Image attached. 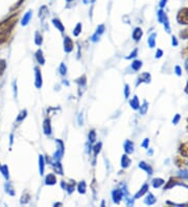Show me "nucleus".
<instances>
[{
    "mask_svg": "<svg viewBox=\"0 0 188 207\" xmlns=\"http://www.w3.org/2000/svg\"><path fill=\"white\" fill-rule=\"evenodd\" d=\"M17 14L16 15L11 16L9 18H7L4 21L0 22V31H11L13 27L15 26L16 22H17Z\"/></svg>",
    "mask_w": 188,
    "mask_h": 207,
    "instance_id": "1",
    "label": "nucleus"
},
{
    "mask_svg": "<svg viewBox=\"0 0 188 207\" xmlns=\"http://www.w3.org/2000/svg\"><path fill=\"white\" fill-rule=\"evenodd\" d=\"M177 20L180 24H187L188 25V7L180 9L177 16Z\"/></svg>",
    "mask_w": 188,
    "mask_h": 207,
    "instance_id": "2",
    "label": "nucleus"
},
{
    "mask_svg": "<svg viewBox=\"0 0 188 207\" xmlns=\"http://www.w3.org/2000/svg\"><path fill=\"white\" fill-rule=\"evenodd\" d=\"M176 185H182V186H184V187H187L185 184H183L181 181H179L178 178H170L169 181L167 182V184L165 185V187H164V189H169V188H171V187H173V186H176Z\"/></svg>",
    "mask_w": 188,
    "mask_h": 207,
    "instance_id": "3",
    "label": "nucleus"
},
{
    "mask_svg": "<svg viewBox=\"0 0 188 207\" xmlns=\"http://www.w3.org/2000/svg\"><path fill=\"white\" fill-rule=\"evenodd\" d=\"M64 50L66 52H70L73 50V42L69 37L64 38Z\"/></svg>",
    "mask_w": 188,
    "mask_h": 207,
    "instance_id": "4",
    "label": "nucleus"
},
{
    "mask_svg": "<svg viewBox=\"0 0 188 207\" xmlns=\"http://www.w3.org/2000/svg\"><path fill=\"white\" fill-rule=\"evenodd\" d=\"M103 31H105V25H98V27H97L96 31H95V34L93 35V36L91 37V40L93 41V42H96V41H98V39H99V37L101 34H103Z\"/></svg>",
    "mask_w": 188,
    "mask_h": 207,
    "instance_id": "5",
    "label": "nucleus"
},
{
    "mask_svg": "<svg viewBox=\"0 0 188 207\" xmlns=\"http://www.w3.org/2000/svg\"><path fill=\"white\" fill-rule=\"evenodd\" d=\"M152 79V76L149 72H144L142 73L141 75L138 77V82H137V85H139L141 83H149Z\"/></svg>",
    "mask_w": 188,
    "mask_h": 207,
    "instance_id": "6",
    "label": "nucleus"
},
{
    "mask_svg": "<svg viewBox=\"0 0 188 207\" xmlns=\"http://www.w3.org/2000/svg\"><path fill=\"white\" fill-rule=\"evenodd\" d=\"M112 196H113V201L118 204L119 202H120V200L122 199V197H123V192H122V190H120V189H115V190L112 192Z\"/></svg>",
    "mask_w": 188,
    "mask_h": 207,
    "instance_id": "7",
    "label": "nucleus"
},
{
    "mask_svg": "<svg viewBox=\"0 0 188 207\" xmlns=\"http://www.w3.org/2000/svg\"><path fill=\"white\" fill-rule=\"evenodd\" d=\"M35 71H36V87L37 88H41L42 87V75H41V70L38 67L35 68Z\"/></svg>",
    "mask_w": 188,
    "mask_h": 207,
    "instance_id": "8",
    "label": "nucleus"
},
{
    "mask_svg": "<svg viewBox=\"0 0 188 207\" xmlns=\"http://www.w3.org/2000/svg\"><path fill=\"white\" fill-rule=\"evenodd\" d=\"M43 129H44V133H45L46 135L51 134V125H50V120H49V119H45V120H44Z\"/></svg>",
    "mask_w": 188,
    "mask_h": 207,
    "instance_id": "9",
    "label": "nucleus"
},
{
    "mask_svg": "<svg viewBox=\"0 0 188 207\" xmlns=\"http://www.w3.org/2000/svg\"><path fill=\"white\" fill-rule=\"evenodd\" d=\"M139 168H141V170H143V171H145L146 173L149 174V175H152L153 174V168L151 165H149L147 163H145L144 161H141L139 163Z\"/></svg>",
    "mask_w": 188,
    "mask_h": 207,
    "instance_id": "10",
    "label": "nucleus"
},
{
    "mask_svg": "<svg viewBox=\"0 0 188 207\" xmlns=\"http://www.w3.org/2000/svg\"><path fill=\"white\" fill-rule=\"evenodd\" d=\"M125 151L127 154H132L134 152V143L131 140H127L125 142Z\"/></svg>",
    "mask_w": 188,
    "mask_h": 207,
    "instance_id": "11",
    "label": "nucleus"
},
{
    "mask_svg": "<svg viewBox=\"0 0 188 207\" xmlns=\"http://www.w3.org/2000/svg\"><path fill=\"white\" fill-rule=\"evenodd\" d=\"M142 35H143L142 29L140 27H136L133 31V39L135 40V41H139V40L141 39Z\"/></svg>",
    "mask_w": 188,
    "mask_h": 207,
    "instance_id": "12",
    "label": "nucleus"
},
{
    "mask_svg": "<svg viewBox=\"0 0 188 207\" xmlns=\"http://www.w3.org/2000/svg\"><path fill=\"white\" fill-rule=\"evenodd\" d=\"M31 16H33V12H31V11H28V12L23 16V19H22V22H21L22 26H25V25L28 24L29 20L31 19Z\"/></svg>",
    "mask_w": 188,
    "mask_h": 207,
    "instance_id": "13",
    "label": "nucleus"
},
{
    "mask_svg": "<svg viewBox=\"0 0 188 207\" xmlns=\"http://www.w3.org/2000/svg\"><path fill=\"white\" fill-rule=\"evenodd\" d=\"M147 190H149V184H144V185L140 188V190L138 192H137L136 195H135V199H138L140 198V197H142L144 194H146L147 192Z\"/></svg>",
    "mask_w": 188,
    "mask_h": 207,
    "instance_id": "14",
    "label": "nucleus"
},
{
    "mask_svg": "<svg viewBox=\"0 0 188 207\" xmlns=\"http://www.w3.org/2000/svg\"><path fill=\"white\" fill-rule=\"evenodd\" d=\"M156 38H157V34H156V33H153V34L149 37L147 43H149V46L151 48H154L156 46Z\"/></svg>",
    "mask_w": 188,
    "mask_h": 207,
    "instance_id": "15",
    "label": "nucleus"
},
{
    "mask_svg": "<svg viewBox=\"0 0 188 207\" xmlns=\"http://www.w3.org/2000/svg\"><path fill=\"white\" fill-rule=\"evenodd\" d=\"M156 198L155 196L153 195V194H149V196L145 198V200H144V203H145L146 205H154L156 203Z\"/></svg>",
    "mask_w": 188,
    "mask_h": 207,
    "instance_id": "16",
    "label": "nucleus"
},
{
    "mask_svg": "<svg viewBox=\"0 0 188 207\" xmlns=\"http://www.w3.org/2000/svg\"><path fill=\"white\" fill-rule=\"evenodd\" d=\"M36 58H37V61L39 62L41 65H44L45 64V59H44V57H43V52L41 49H39V50H37L36 52Z\"/></svg>",
    "mask_w": 188,
    "mask_h": 207,
    "instance_id": "17",
    "label": "nucleus"
},
{
    "mask_svg": "<svg viewBox=\"0 0 188 207\" xmlns=\"http://www.w3.org/2000/svg\"><path fill=\"white\" fill-rule=\"evenodd\" d=\"M46 184L47 185H53L55 183V181H57V179H55V175H52V174H49L48 176H46Z\"/></svg>",
    "mask_w": 188,
    "mask_h": 207,
    "instance_id": "18",
    "label": "nucleus"
},
{
    "mask_svg": "<svg viewBox=\"0 0 188 207\" xmlns=\"http://www.w3.org/2000/svg\"><path fill=\"white\" fill-rule=\"evenodd\" d=\"M47 15H48V9H47V6L43 5L39 11V17L43 20Z\"/></svg>",
    "mask_w": 188,
    "mask_h": 207,
    "instance_id": "19",
    "label": "nucleus"
},
{
    "mask_svg": "<svg viewBox=\"0 0 188 207\" xmlns=\"http://www.w3.org/2000/svg\"><path fill=\"white\" fill-rule=\"evenodd\" d=\"M131 164V159L129 158V156L127 155H123L121 158V166L123 168H127L129 165Z\"/></svg>",
    "mask_w": 188,
    "mask_h": 207,
    "instance_id": "20",
    "label": "nucleus"
},
{
    "mask_svg": "<svg viewBox=\"0 0 188 207\" xmlns=\"http://www.w3.org/2000/svg\"><path fill=\"white\" fill-rule=\"evenodd\" d=\"M52 23H53V25L58 28L59 31H61V33H63L64 29H65V27H64V25L62 24V22L60 21L59 19H53V20H52Z\"/></svg>",
    "mask_w": 188,
    "mask_h": 207,
    "instance_id": "21",
    "label": "nucleus"
},
{
    "mask_svg": "<svg viewBox=\"0 0 188 207\" xmlns=\"http://www.w3.org/2000/svg\"><path fill=\"white\" fill-rule=\"evenodd\" d=\"M4 187H5V192L6 194H9V196H15V189L13 188V186L11 183H5V185H4Z\"/></svg>",
    "mask_w": 188,
    "mask_h": 207,
    "instance_id": "22",
    "label": "nucleus"
},
{
    "mask_svg": "<svg viewBox=\"0 0 188 207\" xmlns=\"http://www.w3.org/2000/svg\"><path fill=\"white\" fill-rule=\"evenodd\" d=\"M130 105H131V107H132L134 110L139 109L140 105H139V101H138V97H137V96H134L133 99H131Z\"/></svg>",
    "mask_w": 188,
    "mask_h": 207,
    "instance_id": "23",
    "label": "nucleus"
},
{
    "mask_svg": "<svg viewBox=\"0 0 188 207\" xmlns=\"http://www.w3.org/2000/svg\"><path fill=\"white\" fill-rule=\"evenodd\" d=\"M9 33H11V31H0V44H3V43L7 40V38H9Z\"/></svg>",
    "mask_w": 188,
    "mask_h": 207,
    "instance_id": "24",
    "label": "nucleus"
},
{
    "mask_svg": "<svg viewBox=\"0 0 188 207\" xmlns=\"http://www.w3.org/2000/svg\"><path fill=\"white\" fill-rule=\"evenodd\" d=\"M141 67H142V62L139 61V60H135L132 63V69L135 70V71H138Z\"/></svg>",
    "mask_w": 188,
    "mask_h": 207,
    "instance_id": "25",
    "label": "nucleus"
},
{
    "mask_svg": "<svg viewBox=\"0 0 188 207\" xmlns=\"http://www.w3.org/2000/svg\"><path fill=\"white\" fill-rule=\"evenodd\" d=\"M164 184V180L161 179V178H156V179L153 180V186L155 187V188H158V187H160Z\"/></svg>",
    "mask_w": 188,
    "mask_h": 207,
    "instance_id": "26",
    "label": "nucleus"
},
{
    "mask_svg": "<svg viewBox=\"0 0 188 207\" xmlns=\"http://www.w3.org/2000/svg\"><path fill=\"white\" fill-rule=\"evenodd\" d=\"M165 16H166V14H165V12H164L163 9H161L158 11L157 13V18H158V21L160 22V23H163V20L164 18H165Z\"/></svg>",
    "mask_w": 188,
    "mask_h": 207,
    "instance_id": "27",
    "label": "nucleus"
},
{
    "mask_svg": "<svg viewBox=\"0 0 188 207\" xmlns=\"http://www.w3.org/2000/svg\"><path fill=\"white\" fill-rule=\"evenodd\" d=\"M0 172L2 173V175L4 176V178H5L6 180H9V168H7V166L6 165H0Z\"/></svg>",
    "mask_w": 188,
    "mask_h": 207,
    "instance_id": "28",
    "label": "nucleus"
},
{
    "mask_svg": "<svg viewBox=\"0 0 188 207\" xmlns=\"http://www.w3.org/2000/svg\"><path fill=\"white\" fill-rule=\"evenodd\" d=\"M180 152L183 156H188V143H183L180 148Z\"/></svg>",
    "mask_w": 188,
    "mask_h": 207,
    "instance_id": "29",
    "label": "nucleus"
},
{
    "mask_svg": "<svg viewBox=\"0 0 188 207\" xmlns=\"http://www.w3.org/2000/svg\"><path fill=\"white\" fill-rule=\"evenodd\" d=\"M140 114H142V115H144V114H146V112H147V110H149V105H147V101H144L143 103L142 106H140Z\"/></svg>",
    "mask_w": 188,
    "mask_h": 207,
    "instance_id": "30",
    "label": "nucleus"
},
{
    "mask_svg": "<svg viewBox=\"0 0 188 207\" xmlns=\"http://www.w3.org/2000/svg\"><path fill=\"white\" fill-rule=\"evenodd\" d=\"M76 83H77V84L79 85V89L85 88V86H86V76L83 75L82 77H79V79H76Z\"/></svg>",
    "mask_w": 188,
    "mask_h": 207,
    "instance_id": "31",
    "label": "nucleus"
},
{
    "mask_svg": "<svg viewBox=\"0 0 188 207\" xmlns=\"http://www.w3.org/2000/svg\"><path fill=\"white\" fill-rule=\"evenodd\" d=\"M39 168H40V174L43 175L44 173V158L42 155L39 156Z\"/></svg>",
    "mask_w": 188,
    "mask_h": 207,
    "instance_id": "32",
    "label": "nucleus"
},
{
    "mask_svg": "<svg viewBox=\"0 0 188 207\" xmlns=\"http://www.w3.org/2000/svg\"><path fill=\"white\" fill-rule=\"evenodd\" d=\"M163 24H164V28H165L166 33L170 34V26H169V21H168V17H167V15L165 16V18H164V20H163Z\"/></svg>",
    "mask_w": 188,
    "mask_h": 207,
    "instance_id": "33",
    "label": "nucleus"
},
{
    "mask_svg": "<svg viewBox=\"0 0 188 207\" xmlns=\"http://www.w3.org/2000/svg\"><path fill=\"white\" fill-rule=\"evenodd\" d=\"M62 186H63L65 189H67V192H69V194H71V192L74 190V183H72V184H65V183H62Z\"/></svg>",
    "mask_w": 188,
    "mask_h": 207,
    "instance_id": "34",
    "label": "nucleus"
},
{
    "mask_svg": "<svg viewBox=\"0 0 188 207\" xmlns=\"http://www.w3.org/2000/svg\"><path fill=\"white\" fill-rule=\"evenodd\" d=\"M77 189H79V192H81V194H85L86 192V182L85 181H82V182L79 183Z\"/></svg>",
    "mask_w": 188,
    "mask_h": 207,
    "instance_id": "35",
    "label": "nucleus"
},
{
    "mask_svg": "<svg viewBox=\"0 0 188 207\" xmlns=\"http://www.w3.org/2000/svg\"><path fill=\"white\" fill-rule=\"evenodd\" d=\"M42 42H43V40H42V36L37 31L36 33V39H35V43H36L37 45L38 46H40L41 44H42Z\"/></svg>",
    "mask_w": 188,
    "mask_h": 207,
    "instance_id": "36",
    "label": "nucleus"
},
{
    "mask_svg": "<svg viewBox=\"0 0 188 207\" xmlns=\"http://www.w3.org/2000/svg\"><path fill=\"white\" fill-rule=\"evenodd\" d=\"M6 68V63L4 60H0V76L2 75L3 72H4V70Z\"/></svg>",
    "mask_w": 188,
    "mask_h": 207,
    "instance_id": "37",
    "label": "nucleus"
},
{
    "mask_svg": "<svg viewBox=\"0 0 188 207\" xmlns=\"http://www.w3.org/2000/svg\"><path fill=\"white\" fill-rule=\"evenodd\" d=\"M55 172H57L58 174H60V175L63 174V170H62V166H61V164H60V162L59 161L55 162Z\"/></svg>",
    "mask_w": 188,
    "mask_h": 207,
    "instance_id": "38",
    "label": "nucleus"
},
{
    "mask_svg": "<svg viewBox=\"0 0 188 207\" xmlns=\"http://www.w3.org/2000/svg\"><path fill=\"white\" fill-rule=\"evenodd\" d=\"M81 31H82V24H81V23H79V24L75 26L74 31H73V35H74L75 37H77L79 34H81Z\"/></svg>",
    "mask_w": 188,
    "mask_h": 207,
    "instance_id": "39",
    "label": "nucleus"
},
{
    "mask_svg": "<svg viewBox=\"0 0 188 207\" xmlns=\"http://www.w3.org/2000/svg\"><path fill=\"white\" fill-rule=\"evenodd\" d=\"M26 114H27V112H26V110H23V111H21L20 112V114L18 115V117H17V122H21V120H23V119L26 117Z\"/></svg>",
    "mask_w": 188,
    "mask_h": 207,
    "instance_id": "40",
    "label": "nucleus"
},
{
    "mask_svg": "<svg viewBox=\"0 0 188 207\" xmlns=\"http://www.w3.org/2000/svg\"><path fill=\"white\" fill-rule=\"evenodd\" d=\"M100 150H101V143H100V142L96 143V144H95V146H94V148H93L94 155H95V156H97V155H98V153L100 152Z\"/></svg>",
    "mask_w": 188,
    "mask_h": 207,
    "instance_id": "41",
    "label": "nucleus"
},
{
    "mask_svg": "<svg viewBox=\"0 0 188 207\" xmlns=\"http://www.w3.org/2000/svg\"><path fill=\"white\" fill-rule=\"evenodd\" d=\"M95 139H96V133H95V131L92 130L89 133V141H90V143H92L95 141Z\"/></svg>",
    "mask_w": 188,
    "mask_h": 207,
    "instance_id": "42",
    "label": "nucleus"
},
{
    "mask_svg": "<svg viewBox=\"0 0 188 207\" xmlns=\"http://www.w3.org/2000/svg\"><path fill=\"white\" fill-rule=\"evenodd\" d=\"M60 73H61L62 75H65L67 73V67L64 63H62V64L60 65Z\"/></svg>",
    "mask_w": 188,
    "mask_h": 207,
    "instance_id": "43",
    "label": "nucleus"
},
{
    "mask_svg": "<svg viewBox=\"0 0 188 207\" xmlns=\"http://www.w3.org/2000/svg\"><path fill=\"white\" fill-rule=\"evenodd\" d=\"M180 37H181L182 39H188V28L181 31V33H180Z\"/></svg>",
    "mask_w": 188,
    "mask_h": 207,
    "instance_id": "44",
    "label": "nucleus"
},
{
    "mask_svg": "<svg viewBox=\"0 0 188 207\" xmlns=\"http://www.w3.org/2000/svg\"><path fill=\"white\" fill-rule=\"evenodd\" d=\"M28 201H29V196L24 195V196H22V199H21V201H20V203H21V204H26Z\"/></svg>",
    "mask_w": 188,
    "mask_h": 207,
    "instance_id": "45",
    "label": "nucleus"
},
{
    "mask_svg": "<svg viewBox=\"0 0 188 207\" xmlns=\"http://www.w3.org/2000/svg\"><path fill=\"white\" fill-rule=\"evenodd\" d=\"M137 53H138V50L135 49V50H133V52H131L129 57H127V60H130V59H132V58H135V57H137Z\"/></svg>",
    "mask_w": 188,
    "mask_h": 207,
    "instance_id": "46",
    "label": "nucleus"
},
{
    "mask_svg": "<svg viewBox=\"0 0 188 207\" xmlns=\"http://www.w3.org/2000/svg\"><path fill=\"white\" fill-rule=\"evenodd\" d=\"M175 71H176V74L178 76L182 75V69H181V67H180V66H176V67H175Z\"/></svg>",
    "mask_w": 188,
    "mask_h": 207,
    "instance_id": "47",
    "label": "nucleus"
},
{
    "mask_svg": "<svg viewBox=\"0 0 188 207\" xmlns=\"http://www.w3.org/2000/svg\"><path fill=\"white\" fill-rule=\"evenodd\" d=\"M129 95H130V87H129V85H125V98L129 97Z\"/></svg>",
    "mask_w": 188,
    "mask_h": 207,
    "instance_id": "48",
    "label": "nucleus"
},
{
    "mask_svg": "<svg viewBox=\"0 0 188 207\" xmlns=\"http://www.w3.org/2000/svg\"><path fill=\"white\" fill-rule=\"evenodd\" d=\"M180 118H181V115H180V114H177V115L175 116V117H173V125H177V124L179 122Z\"/></svg>",
    "mask_w": 188,
    "mask_h": 207,
    "instance_id": "49",
    "label": "nucleus"
},
{
    "mask_svg": "<svg viewBox=\"0 0 188 207\" xmlns=\"http://www.w3.org/2000/svg\"><path fill=\"white\" fill-rule=\"evenodd\" d=\"M149 138H145V139H144V141L142 142V146L144 148V149H147V148H149Z\"/></svg>",
    "mask_w": 188,
    "mask_h": 207,
    "instance_id": "50",
    "label": "nucleus"
},
{
    "mask_svg": "<svg viewBox=\"0 0 188 207\" xmlns=\"http://www.w3.org/2000/svg\"><path fill=\"white\" fill-rule=\"evenodd\" d=\"M162 55H163V51L161 49H158L157 52H156V59H160Z\"/></svg>",
    "mask_w": 188,
    "mask_h": 207,
    "instance_id": "51",
    "label": "nucleus"
},
{
    "mask_svg": "<svg viewBox=\"0 0 188 207\" xmlns=\"http://www.w3.org/2000/svg\"><path fill=\"white\" fill-rule=\"evenodd\" d=\"M180 176L182 177V178H188V171L180 172Z\"/></svg>",
    "mask_w": 188,
    "mask_h": 207,
    "instance_id": "52",
    "label": "nucleus"
},
{
    "mask_svg": "<svg viewBox=\"0 0 188 207\" xmlns=\"http://www.w3.org/2000/svg\"><path fill=\"white\" fill-rule=\"evenodd\" d=\"M167 3V0H160V3H159V6H160L161 9H163L164 6L166 5Z\"/></svg>",
    "mask_w": 188,
    "mask_h": 207,
    "instance_id": "53",
    "label": "nucleus"
},
{
    "mask_svg": "<svg viewBox=\"0 0 188 207\" xmlns=\"http://www.w3.org/2000/svg\"><path fill=\"white\" fill-rule=\"evenodd\" d=\"M23 1H24V0H19L18 2L16 3V5H15V6H13V7H12V9H17V7H19V6L21 5L22 3H23Z\"/></svg>",
    "mask_w": 188,
    "mask_h": 207,
    "instance_id": "54",
    "label": "nucleus"
},
{
    "mask_svg": "<svg viewBox=\"0 0 188 207\" xmlns=\"http://www.w3.org/2000/svg\"><path fill=\"white\" fill-rule=\"evenodd\" d=\"M171 43H173V46H178V40H177V38L176 37H173V40H171Z\"/></svg>",
    "mask_w": 188,
    "mask_h": 207,
    "instance_id": "55",
    "label": "nucleus"
},
{
    "mask_svg": "<svg viewBox=\"0 0 188 207\" xmlns=\"http://www.w3.org/2000/svg\"><path fill=\"white\" fill-rule=\"evenodd\" d=\"M95 0H83V2L85 3V4H89V3H92L94 2Z\"/></svg>",
    "mask_w": 188,
    "mask_h": 207,
    "instance_id": "56",
    "label": "nucleus"
},
{
    "mask_svg": "<svg viewBox=\"0 0 188 207\" xmlns=\"http://www.w3.org/2000/svg\"><path fill=\"white\" fill-rule=\"evenodd\" d=\"M14 92H15V96H17V87H16V82L14 83Z\"/></svg>",
    "mask_w": 188,
    "mask_h": 207,
    "instance_id": "57",
    "label": "nucleus"
},
{
    "mask_svg": "<svg viewBox=\"0 0 188 207\" xmlns=\"http://www.w3.org/2000/svg\"><path fill=\"white\" fill-rule=\"evenodd\" d=\"M185 68H186V70L188 71V58H187V60L185 61Z\"/></svg>",
    "mask_w": 188,
    "mask_h": 207,
    "instance_id": "58",
    "label": "nucleus"
},
{
    "mask_svg": "<svg viewBox=\"0 0 188 207\" xmlns=\"http://www.w3.org/2000/svg\"><path fill=\"white\" fill-rule=\"evenodd\" d=\"M11 146H12V143H13V135H11Z\"/></svg>",
    "mask_w": 188,
    "mask_h": 207,
    "instance_id": "59",
    "label": "nucleus"
},
{
    "mask_svg": "<svg viewBox=\"0 0 188 207\" xmlns=\"http://www.w3.org/2000/svg\"><path fill=\"white\" fill-rule=\"evenodd\" d=\"M149 155H153V150H149Z\"/></svg>",
    "mask_w": 188,
    "mask_h": 207,
    "instance_id": "60",
    "label": "nucleus"
},
{
    "mask_svg": "<svg viewBox=\"0 0 188 207\" xmlns=\"http://www.w3.org/2000/svg\"><path fill=\"white\" fill-rule=\"evenodd\" d=\"M186 92L188 93V83H187V86H186Z\"/></svg>",
    "mask_w": 188,
    "mask_h": 207,
    "instance_id": "61",
    "label": "nucleus"
},
{
    "mask_svg": "<svg viewBox=\"0 0 188 207\" xmlns=\"http://www.w3.org/2000/svg\"><path fill=\"white\" fill-rule=\"evenodd\" d=\"M67 2H71V1H73V0H66Z\"/></svg>",
    "mask_w": 188,
    "mask_h": 207,
    "instance_id": "62",
    "label": "nucleus"
},
{
    "mask_svg": "<svg viewBox=\"0 0 188 207\" xmlns=\"http://www.w3.org/2000/svg\"><path fill=\"white\" fill-rule=\"evenodd\" d=\"M187 51H188V48H187V49H186V50H185V51H184V52H187Z\"/></svg>",
    "mask_w": 188,
    "mask_h": 207,
    "instance_id": "63",
    "label": "nucleus"
},
{
    "mask_svg": "<svg viewBox=\"0 0 188 207\" xmlns=\"http://www.w3.org/2000/svg\"><path fill=\"white\" fill-rule=\"evenodd\" d=\"M187 122H188V118H187ZM187 130H188V125H187Z\"/></svg>",
    "mask_w": 188,
    "mask_h": 207,
    "instance_id": "64",
    "label": "nucleus"
}]
</instances>
